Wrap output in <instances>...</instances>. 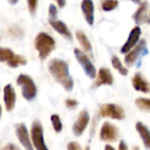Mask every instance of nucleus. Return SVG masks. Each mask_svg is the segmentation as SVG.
<instances>
[{"mask_svg":"<svg viewBox=\"0 0 150 150\" xmlns=\"http://www.w3.org/2000/svg\"><path fill=\"white\" fill-rule=\"evenodd\" d=\"M48 71L67 91H71L74 88V81L69 75L68 63L58 58L51 59L48 62Z\"/></svg>","mask_w":150,"mask_h":150,"instance_id":"nucleus-1","label":"nucleus"},{"mask_svg":"<svg viewBox=\"0 0 150 150\" xmlns=\"http://www.w3.org/2000/svg\"><path fill=\"white\" fill-rule=\"evenodd\" d=\"M34 47L39 53V58L45 60L55 48V40L46 33H39L34 40Z\"/></svg>","mask_w":150,"mask_h":150,"instance_id":"nucleus-2","label":"nucleus"},{"mask_svg":"<svg viewBox=\"0 0 150 150\" xmlns=\"http://www.w3.org/2000/svg\"><path fill=\"white\" fill-rule=\"evenodd\" d=\"M17 84L22 87V96L27 101L33 100L37 96V87L33 80L27 75L21 74L17 78Z\"/></svg>","mask_w":150,"mask_h":150,"instance_id":"nucleus-3","label":"nucleus"},{"mask_svg":"<svg viewBox=\"0 0 150 150\" xmlns=\"http://www.w3.org/2000/svg\"><path fill=\"white\" fill-rule=\"evenodd\" d=\"M0 62H6L11 68H18L27 63L26 59L19 54H16L8 47H0Z\"/></svg>","mask_w":150,"mask_h":150,"instance_id":"nucleus-4","label":"nucleus"},{"mask_svg":"<svg viewBox=\"0 0 150 150\" xmlns=\"http://www.w3.org/2000/svg\"><path fill=\"white\" fill-rule=\"evenodd\" d=\"M31 141L36 150H48L44 140L43 127L39 120H34L31 127Z\"/></svg>","mask_w":150,"mask_h":150,"instance_id":"nucleus-5","label":"nucleus"},{"mask_svg":"<svg viewBox=\"0 0 150 150\" xmlns=\"http://www.w3.org/2000/svg\"><path fill=\"white\" fill-rule=\"evenodd\" d=\"M74 54H75L76 59L77 60L79 64L83 69L84 73L91 79L95 78L96 77V69H95V66L92 64L91 61L90 60V58L88 57V55L78 48H75Z\"/></svg>","mask_w":150,"mask_h":150,"instance_id":"nucleus-6","label":"nucleus"},{"mask_svg":"<svg viewBox=\"0 0 150 150\" xmlns=\"http://www.w3.org/2000/svg\"><path fill=\"white\" fill-rule=\"evenodd\" d=\"M99 113L104 118H111L113 120H123L125 118L124 110L117 105L106 104L103 105L100 108Z\"/></svg>","mask_w":150,"mask_h":150,"instance_id":"nucleus-7","label":"nucleus"},{"mask_svg":"<svg viewBox=\"0 0 150 150\" xmlns=\"http://www.w3.org/2000/svg\"><path fill=\"white\" fill-rule=\"evenodd\" d=\"M148 54V50H147V47H146V40H142L139 44L137 45L136 47H134L133 50H131L129 53L127 54V55L125 56V63L131 67L133 66L135 62L137 61V59L139 58V56L141 54Z\"/></svg>","mask_w":150,"mask_h":150,"instance_id":"nucleus-8","label":"nucleus"},{"mask_svg":"<svg viewBox=\"0 0 150 150\" xmlns=\"http://www.w3.org/2000/svg\"><path fill=\"white\" fill-rule=\"evenodd\" d=\"M15 133L20 144L25 150H33V147L29 137L28 130L24 123H18L15 127Z\"/></svg>","mask_w":150,"mask_h":150,"instance_id":"nucleus-9","label":"nucleus"},{"mask_svg":"<svg viewBox=\"0 0 150 150\" xmlns=\"http://www.w3.org/2000/svg\"><path fill=\"white\" fill-rule=\"evenodd\" d=\"M119 136V129L112 123L105 121L100 130V139L104 142H115Z\"/></svg>","mask_w":150,"mask_h":150,"instance_id":"nucleus-10","label":"nucleus"},{"mask_svg":"<svg viewBox=\"0 0 150 150\" xmlns=\"http://www.w3.org/2000/svg\"><path fill=\"white\" fill-rule=\"evenodd\" d=\"M133 18L134 22L138 25L150 23V11L148 2L141 3L137 11L133 15Z\"/></svg>","mask_w":150,"mask_h":150,"instance_id":"nucleus-11","label":"nucleus"},{"mask_svg":"<svg viewBox=\"0 0 150 150\" xmlns=\"http://www.w3.org/2000/svg\"><path fill=\"white\" fill-rule=\"evenodd\" d=\"M142 34V30L139 26H135L133 28V30L130 32L129 36L126 41V43L124 44V46L121 47L120 49V53L121 54H127L131 51V49L138 43L140 37Z\"/></svg>","mask_w":150,"mask_h":150,"instance_id":"nucleus-12","label":"nucleus"},{"mask_svg":"<svg viewBox=\"0 0 150 150\" xmlns=\"http://www.w3.org/2000/svg\"><path fill=\"white\" fill-rule=\"evenodd\" d=\"M90 121V115L87 111L83 110L80 112L76 121L73 126V132L76 136H80L85 131Z\"/></svg>","mask_w":150,"mask_h":150,"instance_id":"nucleus-13","label":"nucleus"},{"mask_svg":"<svg viewBox=\"0 0 150 150\" xmlns=\"http://www.w3.org/2000/svg\"><path fill=\"white\" fill-rule=\"evenodd\" d=\"M4 102L7 112L14 109L16 104V92L11 84H7L4 88Z\"/></svg>","mask_w":150,"mask_h":150,"instance_id":"nucleus-14","label":"nucleus"},{"mask_svg":"<svg viewBox=\"0 0 150 150\" xmlns=\"http://www.w3.org/2000/svg\"><path fill=\"white\" fill-rule=\"evenodd\" d=\"M113 83V76L110 69L105 68H101L98 70L97 80L94 83L95 87H99L101 85H112Z\"/></svg>","mask_w":150,"mask_h":150,"instance_id":"nucleus-15","label":"nucleus"},{"mask_svg":"<svg viewBox=\"0 0 150 150\" xmlns=\"http://www.w3.org/2000/svg\"><path fill=\"white\" fill-rule=\"evenodd\" d=\"M133 87L135 91L143 92V93H149L150 91V87L149 83L144 79L141 73L134 74L133 80H132Z\"/></svg>","mask_w":150,"mask_h":150,"instance_id":"nucleus-16","label":"nucleus"},{"mask_svg":"<svg viewBox=\"0 0 150 150\" xmlns=\"http://www.w3.org/2000/svg\"><path fill=\"white\" fill-rule=\"evenodd\" d=\"M81 9L86 22L90 25L94 24V4L91 0H84L81 4Z\"/></svg>","mask_w":150,"mask_h":150,"instance_id":"nucleus-17","label":"nucleus"},{"mask_svg":"<svg viewBox=\"0 0 150 150\" xmlns=\"http://www.w3.org/2000/svg\"><path fill=\"white\" fill-rule=\"evenodd\" d=\"M49 24L61 35H62L63 37H65L66 39H68L69 40H72V34L65 23H63L62 21H60V20H56V19L55 20L49 19Z\"/></svg>","mask_w":150,"mask_h":150,"instance_id":"nucleus-18","label":"nucleus"},{"mask_svg":"<svg viewBox=\"0 0 150 150\" xmlns=\"http://www.w3.org/2000/svg\"><path fill=\"white\" fill-rule=\"evenodd\" d=\"M136 130L140 135V137L142 138V141L145 146V148L147 149L150 150V131L149 128L142 124V122H138L135 126Z\"/></svg>","mask_w":150,"mask_h":150,"instance_id":"nucleus-19","label":"nucleus"},{"mask_svg":"<svg viewBox=\"0 0 150 150\" xmlns=\"http://www.w3.org/2000/svg\"><path fill=\"white\" fill-rule=\"evenodd\" d=\"M76 37L78 40V42L80 43V45L82 46L83 49L87 52V53H91L92 51V46L89 40V39L87 38L86 34L82 31V30H77L76 32Z\"/></svg>","mask_w":150,"mask_h":150,"instance_id":"nucleus-20","label":"nucleus"},{"mask_svg":"<svg viewBox=\"0 0 150 150\" xmlns=\"http://www.w3.org/2000/svg\"><path fill=\"white\" fill-rule=\"evenodd\" d=\"M112 67H113L116 70H118V72H119L120 75H122V76H127V75L128 74V70L122 65V62H121V61L119 59L118 56H116V55L112 56Z\"/></svg>","mask_w":150,"mask_h":150,"instance_id":"nucleus-21","label":"nucleus"},{"mask_svg":"<svg viewBox=\"0 0 150 150\" xmlns=\"http://www.w3.org/2000/svg\"><path fill=\"white\" fill-rule=\"evenodd\" d=\"M135 105L142 111L150 112V99L146 98H139L135 100Z\"/></svg>","mask_w":150,"mask_h":150,"instance_id":"nucleus-22","label":"nucleus"},{"mask_svg":"<svg viewBox=\"0 0 150 150\" xmlns=\"http://www.w3.org/2000/svg\"><path fill=\"white\" fill-rule=\"evenodd\" d=\"M52 125H53V128L56 133H61L62 130V124L61 121L60 117L57 114H53L50 118Z\"/></svg>","mask_w":150,"mask_h":150,"instance_id":"nucleus-23","label":"nucleus"},{"mask_svg":"<svg viewBox=\"0 0 150 150\" xmlns=\"http://www.w3.org/2000/svg\"><path fill=\"white\" fill-rule=\"evenodd\" d=\"M119 4L118 1H114V0H106L102 2V9L105 11H110L114 10Z\"/></svg>","mask_w":150,"mask_h":150,"instance_id":"nucleus-24","label":"nucleus"},{"mask_svg":"<svg viewBox=\"0 0 150 150\" xmlns=\"http://www.w3.org/2000/svg\"><path fill=\"white\" fill-rule=\"evenodd\" d=\"M27 4H28L29 12L31 13V15H34V13L36 11V9H37L38 1H36V0H28Z\"/></svg>","mask_w":150,"mask_h":150,"instance_id":"nucleus-25","label":"nucleus"},{"mask_svg":"<svg viewBox=\"0 0 150 150\" xmlns=\"http://www.w3.org/2000/svg\"><path fill=\"white\" fill-rule=\"evenodd\" d=\"M48 14L50 17L51 20H55L56 16H57V8L54 4H51L49 5V9H48Z\"/></svg>","mask_w":150,"mask_h":150,"instance_id":"nucleus-26","label":"nucleus"},{"mask_svg":"<svg viewBox=\"0 0 150 150\" xmlns=\"http://www.w3.org/2000/svg\"><path fill=\"white\" fill-rule=\"evenodd\" d=\"M9 33H10V34L11 35H12V36H15V37H20V36H22L23 35V32H22V30L19 28V27H18V26H13V27H11L10 29H9Z\"/></svg>","mask_w":150,"mask_h":150,"instance_id":"nucleus-27","label":"nucleus"},{"mask_svg":"<svg viewBox=\"0 0 150 150\" xmlns=\"http://www.w3.org/2000/svg\"><path fill=\"white\" fill-rule=\"evenodd\" d=\"M65 104H66V106L69 109H76L78 105V102L75 99H67L65 101Z\"/></svg>","mask_w":150,"mask_h":150,"instance_id":"nucleus-28","label":"nucleus"},{"mask_svg":"<svg viewBox=\"0 0 150 150\" xmlns=\"http://www.w3.org/2000/svg\"><path fill=\"white\" fill-rule=\"evenodd\" d=\"M68 150H82V148L80 146V144H78L76 142H71L68 144L67 146Z\"/></svg>","mask_w":150,"mask_h":150,"instance_id":"nucleus-29","label":"nucleus"},{"mask_svg":"<svg viewBox=\"0 0 150 150\" xmlns=\"http://www.w3.org/2000/svg\"><path fill=\"white\" fill-rule=\"evenodd\" d=\"M2 150H21L19 149V148L18 146H16L15 144H8L7 146L2 148Z\"/></svg>","mask_w":150,"mask_h":150,"instance_id":"nucleus-30","label":"nucleus"},{"mask_svg":"<svg viewBox=\"0 0 150 150\" xmlns=\"http://www.w3.org/2000/svg\"><path fill=\"white\" fill-rule=\"evenodd\" d=\"M119 150H128V148L124 141H121L119 145Z\"/></svg>","mask_w":150,"mask_h":150,"instance_id":"nucleus-31","label":"nucleus"},{"mask_svg":"<svg viewBox=\"0 0 150 150\" xmlns=\"http://www.w3.org/2000/svg\"><path fill=\"white\" fill-rule=\"evenodd\" d=\"M56 3H57V4L59 5V7H61V8L64 7V5L66 4V2H65V1H57Z\"/></svg>","mask_w":150,"mask_h":150,"instance_id":"nucleus-32","label":"nucleus"},{"mask_svg":"<svg viewBox=\"0 0 150 150\" xmlns=\"http://www.w3.org/2000/svg\"><path fill=\"white\" fill-rule=\"evenodd\" d=\"M105 150H115L111 145H106L105 148Z\"/></svg>","mask_w":150,"mask_h":150,"instance_id":"nucleus-33","label":"nucleus"},{"mask_svg":"<svg viewBox=\"0 0 150 150\" xmlns=\"http://www.w3.org/2000/svg\"><path fill=\"white\" fill-rule=\"evenodd\" d=\"M9 3H10V4H17V3H18V1H13V2H12V1H10Z\"/></svg>","mask_w":150,"mask_h":150,"instance_id":"nucleus-34","label":"nucleus"},{"mask_svg":"<svg viewBox=\"0 0 150 150\" xmlns=\"http://www.w3.org/2000/svg\"><path fill=\"white\" fill-rule=\"evenodd\" d=\"M1 115H2V106L0 105V119H1Z\"/></svg>","mask_w":150,"mask_h":150,"instance_id":"nucleus-35","label":"nucleus"},{"mask_svg":"<svg viewBox=\"0 0 150 150\" xmlns=\"http://www.w3.org/2000/svg\"><path fill=\"white\" fill-rule=\"evenodd\" d=\"M0 40H1V36H0Z\"/></svg>","mask_w":150,"mask_h":150,"instance_id":"nucleus-36","label":"nucleus"}]
</instances>
